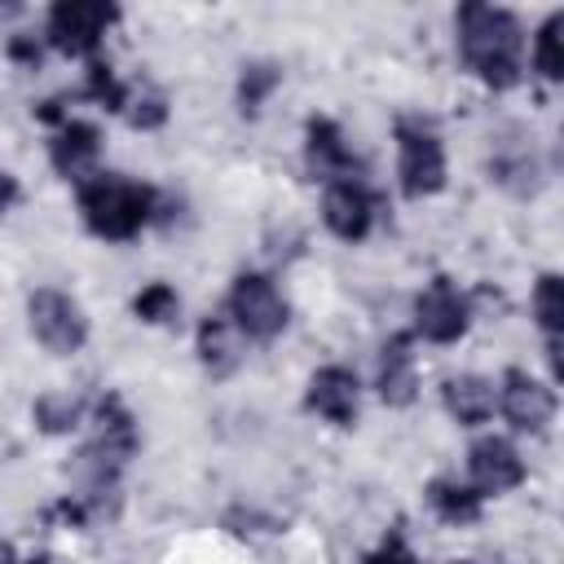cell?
Listing matches in <instances>:
<instances>
[{"instance_id": "obj_1", "label": "cell", "mask_w": 564, "mask_h": 564, "mask_svg": "<svg viewBox=\"0 0 564 564\" xmlns=\"http://www.w3.org/2000/svg\"><path fill=\"white\" fill-rule=\"evenodd\" d=\"M454 26H458V53L485 88L507 93V88L520 84L524 26L511 9H502V4H463L454 13Z\"/></svg>"}, {"instance_id": "obj_2", "label": "cell", "mask_w": 564, "mask_h": 564, "mask_svg": "<svg viewBox=\"0 0 564 564\" xmlns=\"http://www.w3.org/2000/svg\"><path fill=\"white\" fill-rule=\"evenodd\" d=\"M79 216L88 234L106 242H132L150 220H159V189L119 172H97L79 185Z\"/></svg>"}, {"instance_id": "obj_3", "label": "cell", "mask_w": 564, "mask_h": 564, "mask_svg": "<svg viewBox=\"0 0 564 564\" xmlns=\"http://www.w3.org/2000/svg\"><path fill=\"white\" fill-rule=\"evenodd\" d=\"M397 181L405 198H432L445 189L449 163H445V141L423 115H401L397 119Z\"/></svg>"}, {"instance_id": "obj_4", "label": "cell", "mask_w": 564, "mask_h": 564, "mask_svg": "<svg viewBox=\"0 0 564 564\" xmlns=\"http://www.w3.org/2000/svg\"><path fill=\"white\" fill-rule=\"evenodd\" d=\"M119 4L110 0H57L44 22V40L66 57H97L106 31L119 22Z\"/></svg>"}, {"instance_id": "obj_5", "label": "cell", "mask_w": 564, "mask_h": 564, "mask_svg": "<svg viewBox=\"0 0 564 564\" xmlns=\"http://www.w3.org/2000/svg\"><path fill=\"white\" fill-rule=\"evenodd\" d=\"M225 308H229L234 330L247 335V339H260V344L278 339L291 322V308H286V300H282V291L273 286L269 273H238L234 286H229Z\"/></svg>"}, {"instance_id": "obj_6", "label": "cell", "mask_w": 564, "mask_h": 564, "mask_svg": "<svg viewBox=\"0 0 564 564\" xmlns=\"http://www.w3.org/2000/svg\"><path fill=\"white\" fill-rule=\"evenodd\" d=\"M26 322H31V335H35L48 352H57V357H70V352H79V348L88 344V317H84L79 300L66 295V291H57V286L31 291V300H26Z\"/></svg>"}, {"instance_id": "obj_7", "label": "cell", "mask_w": 564, "mask_h": 564, "mask_svg": "<svg viewBox=\"0 0 564 564\" xmlns=\"http://www.w3.org/2000/svg\"><path fill=\"white\" fill-rule=\"evenodd\" d=\"M471 326V300L454 278H432L414 295V330L427 344H458Z\"/></svg>"}, {"instance_id": "obj_8", "label": "cell", "mask_w": 564, "mask_h": 564, "mask_svg": "<svg viewBox=\"0 0 564 564\" xmlns=\"http://www.w3.org/2000/svg\"><path fill=\"white\" fill-rule=\"evenodd\" d=\"M304 163H308V176L330 185V181H361V159L352 154L344 128L326 115H313L304 123Z\"/></svg>"}, {"instance_id": "obj_9", "label": "cell", "mask_w": 564, "mask_h": 564, "mask_svg": "<svg viewBox=\"0 0 564 564\" xmlns=\"http://www.w3.org/2000/svg\"><path fill=\"white\" fill-rule=\"evenodd\" d=\"M498 410L507 414V423L516 432H529V436H542L555 419V392L546 383H538L529 370H507L502 383H498Z\"/></svg>"}, {"instance_id": "obj_10", "label": "cell", "mask_w": 564, "mask_h": 564, "mask_svg": "<svg viewBox=\"0 0 564 564\" xmlns=\"http://www.w3.org/2000/svg\"><path fill=\"white\" fill-rule=\"evenodd\" d=\"M48 159H53V167H57V176H66L70 185H84V181H93L101 167V132H97V123H88V119H62V123H53V137H48Z\"/></svg>"}, {"instance_id": "obj_11", "label": "cell", "mask_w": 564, "mask_h": 564, "mask_svg": "<svg viewBox=\"0 0 564 564\" xmlns=\"http://www.w3.org/2000/svg\"><path fill=\"white\" fill-rule=\"evenodd\" d=\"M322 220L335 238L361 242L375 229V194L366 189V181H330L322 194Z\"/></svg>"}, {"instance_id": "obj_12", "label": "cell", "mask_w": 564, "mask_h": 564, "mask_svg": "<svg viewBox=\"0 0 564 564\" xmlns=\"http://www.w3.org/2000/svg\"><path fill=\"white\" fill-rule=\"evenodd\" d=\"M304 405L335 427H352L357 410H361V383L348 366H322V370H313V379L304 388Z\"/></svg>"}, {"instance_id": "obj_13", "label": "cell", "mask_w": 564, "mask_h": 564, "mask_svg": "<svg viewBox=\"0 0 564 564\" xmlns=\"http://www.w3.org/2000/svg\"><path fill=\"white\" fill-rule=\"evenodd\" d=\"M467 471H471V485L489 498L516 489L524 480V458L520 449L507 441V436H480L471 449H467Z\"/></svg>"}, {"instance_id": "obj_14", "label": "cell", "mask_w": 564, "mask_h": 564, "mask_svg": "<svg viewBox=\"0 0 564 564\" xmlns=\"http://www.w3.org/2000/svg\"><path fill=\"white\" fill-rule=\"evenodd\" d=\"M375 388H379V401L383 405H410L419 397V366H414V352H410V335H392L383 348H379V375H375Z\"/></svg>"}, {"instance_id": "obj_15", "label": "cell", "mask_w": 564, "mask_h": 564, "mask_svg": "<svg viewBox=\"0 0 564 564\" xmlns=\"http://www.w3.org/2000/svg\"><path fill=\"white\" fill-rule=\"evenodd\" d=\"M441 401H445V410H449L463 427H480V423L494 414L498 392H494V383L480 379V375H454V379L441 383Z\"/></svg>"}, {"instance_id": "obj_16", "label": "cell", "mask_w": 564, "mask_h": 564, "mask_svg": "<svg viewBox=\"0 0 564 564\" xmlns=\"http://www.w3.org/2000/svg\"><path fill=\"white\" fill-rule=\"evenodd\" d=\"M427 507L445 520V524H476L480 520V511H485V494L476 489V485H467V480H458V476H436V480H427Z\"/></svg>"}, {"instance_id": "obj_17", "label": "cell", "mask_w": 564, "mask_h": 564, "mask_svg": "<svg viewBox=\"0 0 564 564\" xmlns=\"http://www.w3.org/2000/svg\"><path fill=\"white\" fill-rule=\"evenodd\" d=\"M489 176L516 194H533L538 189V159H533V145H520V141H502L494 154H489Z\"/></svg>"}, {"instance_id": "obj_18", "label": "cell", "mask_w": 564, "mask_h": 564, "mask_svg": "<svg viewBox=\"0 0 564 564\" xmlns=\"http://www.w3.org/2000/svg\"><path fill=\"white\" fill-rule=\"evenodd\" d=\"M198 361L212 375H229L238 366V330L229 317H203L198 322Z\"/></svg>"}, {"instance_id": "obj_19", "label": "cell", "mask_w": 564, "mask_h": 564, "mask_svg": "<svg viewBox=\"0 0 564 564\" xmlns=\"http://www.w3.org/2000/svg\"><path fill=\"white\" fill-rule=\"evenodd\" d=\"M278 88H282V66L278 62H247L242 75H238V110L247 119H256Z\"/></svg>"}, {"instance_id": "obj_20", "label": "cell", "mask_w": 564, "mask_h": 564, "mask_svg": "<svg viewBox=\"0 0 564 564\" xmlns=\"http://www.w3.org/2000/svg\"><path fill=\"white\" fill-rule=\"evenodd\" d=\"M533 322L542 326L546 348H560V335H564V282H560V273H542L533 282Z\"/></svg>"}, {"instance_id": "obj_21", "label": "cell", "mask_w": 564, "mask_h": 564, "mask_svg": "<svg viewBox=\"0 0 564 564\" xmlns=\"http://www.w3.org/2000/svg\"><path fill=\"white\" fill-rule=\"evenodd\" d=\"M132 128H141V132H154V128H163L167 123V97H163V88H154V84H145V79H137V84H128V101H123V110H119Z\"/></svg>"}, {"instance_id": "obj_22", "label": "cell", "mask_w": 564, "mask_h": 564, "mask_svg": "<svg viewBox=\"0 0 564 564\" xmlns=\"http://www.w3.org/2000/svg\"><path fill=\"white\" fill-rule=\"evenodd\" d=\"M31 414H35V427L40 432H53L57 436V432H70V427L84 423V401L70 397V392H44V397H35Z\"/></svg>"}, {"instance_id": "obj_23", "label": "cell", "mask_w": 564, "mask_h": 564, "mask_svg": "<svg viewBox=\"0 0 564 564\" xmlns=\"http://www.w3.org/2000/svg\"><path fill=\"white\" fill-rule=\"evenodd\" d=\"M84 97L88 101H97L101 110H123V101H128V84L115 75V66L110 62H101V57H88V70H84Z\"/></svg>"}, {"instance_id": "obj_24", "label": "cell", "mask_w": 564, "mask_h": 564, "mask_svg": "<svg viewBox=\"0 0 564 564\" xmlns=\"http://www.w3.org/2000/svg\"><path fill=\"white\" fill-rule=\"evenodd\" d=\"M132 313H137V322H145V326H172V322L181 317V295H176L167 282H150V286H141V291L132 295Z\"/></svg>"}, {"instance_id": "obj_25", "label": "cell", "mask_w": 564, "mask_h": 564, "mask_svg": "<svg viewBox=\"0 0 564 564\" xmlns=\"http://www.w3.org/2000/svg\"><path fill=\"white\" fill-rule=\"evenodd\" d=\"M560 31H564V13L555 9L542 26H538V35H533V70L542 75V79H560L564 75V53H560Z\"/></svg>"}, {"instance_id": "obj_26", "label": "cell", "mask_w": 564, "mask_h": 564, "mask_svg": "<svg viewBox=\"0 0 564 564\" xmlns=\"http://www.w3.org/2000/svg\"><path fill=\"white\" fill-rule=\"evenodd\" d=\"M361 564H419V555L405 546V538H401V533H388V538H383V542H379Z\"/></svg>"}, {"instance_id": "obj_27", "label": "cell", "mask_w": 564, "mask_h": 564, "mask_svg": "<svg viewBox=\"0 0 564 564\" xmlns=\"http://www.w3.org/2000/svg\"><path fill=\"white\" fill-rule=\"evenodd\" d=\"M9 57L22 62L26 70H35V66H40V44L26 40V35H13V40H9Z\"/></svg>"}, {"instance_id": "obj_28", "label": "cell", "mask_w": 564, "mask_h": 564, "mask_svg": "<svg viewBox=\"0 0 564 564\" xmlns=\"http://www.w3.org/2000/svg\"><path fill=\"white\" fill-rule=\"evenodd\" d=\"M22 198V185H18V176L9 172V167H0V216L4 212H13V203Z\"/></svg>"}, {"instance_id": "obj_29", "label": "cell", "mask_w": 564, "mask_h": 564, "mask_svg": "<svg viewBox=\"0 0 564 564\" xmlns=\"http://www.w3.org/2000/svg\"><path fill=\"white\" fill-rule=\"evenodd\" d=\"M22 564H48V560H44V555H40V560H22Z\"/></svg>"}, {"instance_id": "obj_30", "label": "cell", "mask_w": 564, "mask_h": 564, "mask_svg": "<svg viewBox=\"0 0 564 564\" xmlns=\"http://www.w3.org/2000/svg\"><path fill=\"white\" fill-rule=\"evenodd\" d=\"M458 564H476V560H458Z\"/></svg>"}]
</instances>
